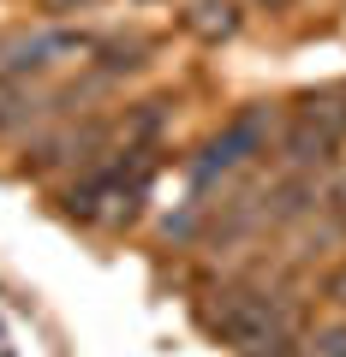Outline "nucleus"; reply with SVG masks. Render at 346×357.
Wrapping results in <instances>:
<instances>
[{
	"instance_id": "1",
	"label": "nucleus",
	"mask_w": 346,
	"mask_h": 357,
	"mask_svg": "<svg viewBox=\"0 0 346 357\" xmlns=\"http://www.w3.org/2000/svg\"><path fill=\"white\" fill-rule=\"evenodd\" d=\"M322 357H346V328L340 333H322Z\"/></svg>"
},
{
	"instance_id": "2",
	"label": "nucleus",
	"mask_w": 346,
	"mask_h": 357,
	"mask_svg": "<svg viewBox=\"0 0 346 357\" xmlns=\"http://www.w3.org/2000/svg\"><path fill=\"white\" fill-rule=\"evenodd\" d=\"M329 298H334V304H346V268H340V274L329 280Z\"/></svg>"
}]
</instances>
